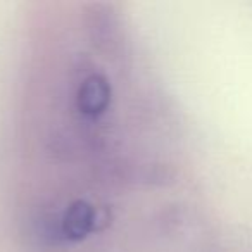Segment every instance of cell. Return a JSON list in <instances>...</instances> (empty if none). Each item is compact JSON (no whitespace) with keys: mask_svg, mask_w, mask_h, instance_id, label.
<instances>
[{"mask_svg":"<svg viewBox=\"0 0 252 252\" xmlns=\"http://www.w3.org/2000/svg\"><path fill=\"white\" fill-rule=\"evenodd\" d=\"M100 223L97 211L81 200L71 204L63 216L57 220L56 224V233L63 235L64 238L69 240H80L85 235L92 233Z\"/></svg>","mask_w":252,"mask_h":252,"instance_id":"cell-1","label":"cell"},{"mask_svg":"<svg viewBox=\"0 0 252 252\" xmlns=\"http://www.w3.org/2000/svg\"><path fill=\"white\" fill-rule=\"evenodd\" d=\"M111 100V87L100 74H90L78 87L76 105L85 118L95 119L107 111Z\"/></svg>","mask_w":252,"mask_h":252,"instance_id":"cell-2","label":"cell"}]
</instances>
